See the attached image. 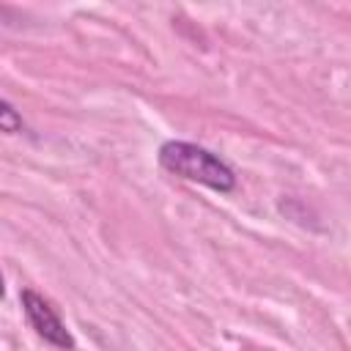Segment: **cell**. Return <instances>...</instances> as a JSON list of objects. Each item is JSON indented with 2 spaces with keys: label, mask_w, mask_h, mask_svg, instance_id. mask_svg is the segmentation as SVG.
<instances>
[{
  "label": "cell",
  "mask_w": 351,
  "mask_h": 351,
  "mask_svg": "<svg viewBox=\"0 0 351 351\" xmlns=\"http://www.w3.org/2000/svg\"><path fill=\"white\" fill-rule=\"evenodd\" d=\"M159 167L176 178L208 186L219 195H230L239 186V178L233 173V167L214 151L189 143V140H167L159 145Z\"/></svg>",
  "instance_id": "cell-1"
},
{
  "label": "cell",
  "mask_w": 351,
  "mask_h": 351,
  "mask_svg": "<svg viewBox=\"0 0 351 351\" xmlns=\"http://www.w3.org/2000/svg\"><path fill=\"white\" fill-rule=\"evenodd\" d=\"M19 304H22V315H25L27 326H30L47 346H52V348H74V346H77V340H74L71 332L66 329V324H63L58 307H55L47 296H41V293L33 291V288H22Z\"/></svg>",
  "instance_id": "cell-2"
},
{
  "label": "cell",
  "mask_w": 351,
  "mask_h": 351,
  "mask_svg": "<svg viewBox=\"0 0 351 351\" xmlns=\"http://www.w3.org/2000/svg\"><path fill=\"white\" fill-rule=\"evenodd\" d=\"M22 115L14 110V104L8 101V99H3L0 101V129L5 132V134H16V132H22Z\"/></svg>",
  "instance_id": "cell-3"
}]
</instances>
